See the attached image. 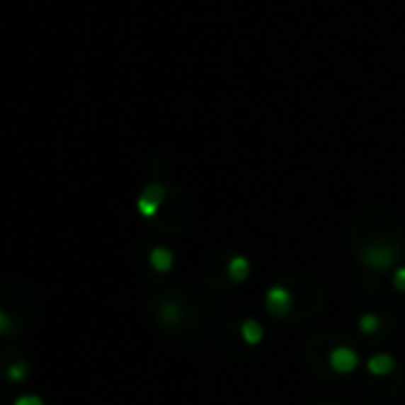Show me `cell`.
I'll return each mask as SVG.
<instances>
[{
  "instance_id": "6da1fadb",
  "label": "cell",
  "mask_w": 405,
  "mask_h": 405,
  "mask_svg": "<svg viewBox=\"0 0 405 405\" xmlns=\"http://www.w3.org/2000/svg\"><path fill=\"white\" fill-rule=\"evenodd\" d=\"M363 258H365V263L377 267V270H387V267L396 260V251H394V248L377 246V248H367Z\"/></svg>"
},
{
  "instance_id": "7a4b0ae2",
  "label": "cell",
  "mask_w": 405,
  "mask_h": 405,
  "mask_svg": "<svg viewBox=\"0 0 405 405\" xmlns=\"http://www.w3.org/2000/svg\"><path fill=\"white\" fill-rule=\"evenodd\" d=\"M165 198V188L162 186H148L146 193L139 198V210L141 215H146V217H150V215H155V210H158L160 200Z\"/></svg>"
},
{
  "instance_id": "3957f363",
  "label": "cell",
  "mask_w": 405,
  "mask_h": 405,
  "mask_svg": "<svg viewBox=\"0 0 405 405\" xmlns=\"http://www.w3.org/2000/svg\"><path fill=\"white\" fill-rule=\"evenodd\" d=\"M289 305H291V296L289 291L284 289H272L270 293H267V308H270V312H274V315H284V312H289Z\"/></svg>"
},
{
  "instance_id": "277c9868",
  "label": "cell",
  "mask_w": 405,
  "mask_h": 405,
  "mask_svg": "<svg viewBox=\"0 0 405 405\" xmlns=\"http://www.w3.org/2000/svg\"><path fill=\"white\" fill-rule=\"evenodd\" d=\"M355 365H358V358L353 350L336 348L334 353H331V367H334L336 372H350V370H355Z\"/></svg>"
},
{
  "instance_id": "5b68a950",
  "label": "cell",
  "mask_w": 405,
  "mask_h": 405,
  "mask_svg": "<svg viewBox=\"0 0 405 405\" xmlns=\"http://www.w3.org/2000/svg\"><path fill=\"white\" fill-rule=\"evenodd\" d=\"M29 372H31V365L24 360V358H17V360L8 363V367H5V377H8L10 382H15V384H22L24 379L29 377Z\"/></svg>"
},
{
  "instance_id": "8992f818",
  "label": "cell",
  "mask_w": 405,
  "mask_h": 405,
  "mask_svg": "<svg viewBox=\"0 0 405 405\" xmlns=\"http://www.w3.org/2000/svg\"><path fill=\"white\" fill-rule=\"evenodd\" d=\"M150 265L158 272H167L169 267H172V253H169L167 248H155V251L150 253Z\"/></svg>"
},
{
  "instance_id": "52a82bcc",
  "label": "cell",
  "mask_w": 405,
  "mask_h": 405,
  "mask_svg": "<svg viewBox=\"0 0 405 405\" xmlns=\"http://www.w3.org/2000/svg\"><path fill=\"white\" fill-rule=\"evenodd\" d=\"M367 367H370L372 375H387V372L394 370V360H391L389 355H375Z\"/></svg>"
},
{
  "instance_id": "ba28073f",
  "label": "cell",
  "mask_w": 405,
  "mask_h": 405,
  "mask_svg": "<svg viewBox=\"0 0 405 405\" xmlns=\"http://www.w3.org/2000/svg\"><path fill=\"white\" fill-rule=\"evenodd\" d=\"M229 274H232V279H246L248 277V260L246 258H234L232 263H229Z\"/></svg>"
},
{
  "instance_id": "9c48e42d",
  "label": "cell",
  "mask_w": 405,
  "mask_h": 405,
  "mask_svg": "<svg viewBox=\"0 0 405 405\" xmlns=\"http://www.w3.org/2000/svg\"><path fill=\"white\" fill-rule=\"evenodd\" d=\"M244 338L248 343H258L263 338V326L258 322H246L244 324Z\"/></svg>"
},
{
  "instance_id": "30bf717a",
  "label": "cell",
  "mask_w": 405,
  "mask_h": 405,
  "mask_svg": "<svg viewBox=\"0 0 405 405\" xmlns=\"http://www.w3.org/2000/svg\"><path fill=\"white\" fill-rule=\"evenodd\" d=\"M17 326L19 324L8 315V312L0 310V336H8V334H12V331H17Z\"/></svg>"
},
{
  "instance_id": "8fae6325",
  "label": "cell",
  "mask_w": 405,
  "mask_h": 405,
  "mask_svg": "<svg viewBox=\"0 0 405 405\" xmlns=\"http://www.w3.org/2000/svg\"><path fill=\"white\" fill-rule=\"evenodd\" d=\"M160 319L165 324H174L176 319H179V308H176V305H165V308L160 310Z\"/></svg>"
},
{
  "instance_id": "7c38bea8",
  "label": "cell",
  "mask_w": 405,
  "mask_h": 405,
  "mask_svg": "<svg viewBox=\"0 0 405 405\" xmlns=\"http://www.w3.org/2000/svg\"><path fill=\"white\" fill-rule=\"evenodd\" d=\"M377 326H379V319H377V317L365 315V317L360 319V329H363V331H375Z\"/></svg>"
},
{
  "instance_id": "4fadbf2b",
  "label": "cell",
  "mask_w": 405,
  "mask_h": 405,
  "mask_svg": "<svg viewBox=\"0 0 405 405\" xmlns=\"http://www.w3.org/2000/svg\"><path fill=\"white\" fill-rule=\"evenodd\" d=\"M12 405H43V401H41V396H19L15 403Z\"/></svg>"
},
{
  "instance_id": "5bb4252c",
  "label": "cell",
  "mask_w": 405,
  "mask_h": 405,
  "mask_svg": "<svg viewBox=\"0 0 405 405\" xmlns=\"http://www.w3.org/2000/svg\"><path fill=\"white\" fill-rule=\"evenodd\" d=\"M396 289L405 291V270H398V274H396Z\"/></svg>"
}]
</instances>
